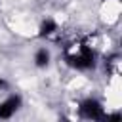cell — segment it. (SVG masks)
Listing matches in <instances>:
<instances>
[{"label": "cell", "instance_id": "cell-7", "mask_svg": "<svg viewBox=\"0 0 122 122\" xmlns=\"http://www.w3.org/2000/svg\"><path fill=\"white\" fill-rule=\"evenodd\" d=\"M6 86H8V84H6V82H4L2 78H0V88H6Z\"/></svg>", "mask_w": 122, "mask_h": 122}, {"label": "cell", "instance_id": "cell-2", "mask_svg": "<svg viewBox=\"0 0 122 122\" xmlns=\"http://www.w3.org/2000/svg\"><path fill=\"white\" fill-rule=\"evenodd\" d=\"M80 112H82V116L92 118V120H103V118H105V111H103L101 103L95 101V99H86V101H82Z\"/></svg>", "mask_w": 122, "mask_h": 122}, {"label": "cell", "instance_id": "cell-6", "mask_svg": "<svg viewBox=\"0 0 122 122\" xmlns=\"http://www.w3.org/2000/svg\"><path fill=\"white\" fill-rule=\"evenodd\" d=\"M118 55H112V57H109V61H105V67L109 69V71H112V72H116L118 69H116V65H118Z\"/></svg>", "mask_w": 122, "mask_h": 122}, {"label": "cell", "instance_id": "cell-4", "mask_svg": "<svg viewBox=\"0 0 122 122\" xmlns=\"http://www.w3.org/2000/svg\"><path fill=\"white\" fill-rule=\"evenodd\" d=\"M55 30H57V25H55V21H51V19H48V21H44V23L40 25V36H51Z\"/></svg>", "mask_w": 122, "mask_h": 122}, {"label": "cell", "instance_id": "cell-1", "mask_svg": "<svg viewBox=\"0 0 122 122\" xmlns=\"http://www.w3.org/2000/svg\"><path fill=\"white\" fill-rule=\"evenodd\" d=\"M67 61L74 69H90V67H93V51L86 44H80L76 53L67 55Z\"/></svg>", "mask_w": 122, "mask_h": 122}, {"label": "cell", "instance_id": "cell-5", "mask_svg": "<svg viewBox=\"0 0 122 122\" xmlns=\"http://www.w3.org/2000/svg\"><path fill=\"white\" fill-rule=\"evenodd\" d=\"M34 61H36V67H46L48 61H50V53L46 50H38L36 55H34Z\"/></svg>", "mask_w": 122, "mask_h": 122}, {"label": "cell", "instance_id": "cell-3", "mask_svg": "<svg viewBox=\"0 0 122 122\" xmlns=\"http://www.w3.org/2000/svg\"><path fill=\"white\" fill-rule=\"evenodd\" d=\"M21 105V99L17 95H11L10 99H6L2 105H0V118H10Z\"/></svg>", "mask_w": 122, "mask_h": 122}]
</instances>
